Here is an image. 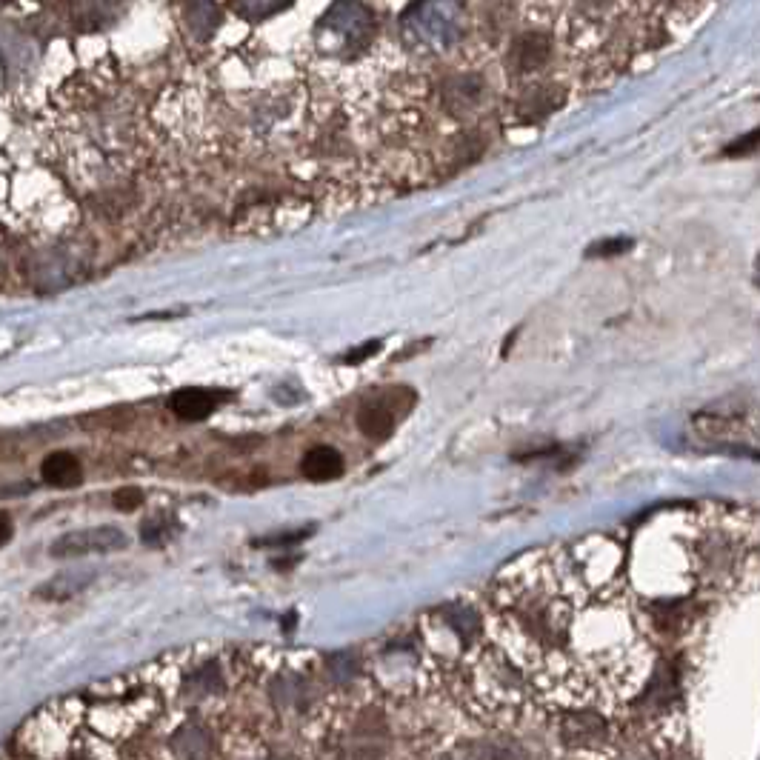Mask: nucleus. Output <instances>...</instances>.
Returning a JSON list of instances; mask_svg holds the SVG:
<instances>
[{"label": "nucleus", "instance_id": "nucleus-13", "mask_svg": "<svg viewBox=\"0 0 760 760\" xmlns=\"http://www.w3.org/2000/svg\"><path fill=\"white\" fill-rule=\"evenodd\" d=\"M760 149V129L758 132H752V135H746V138L735 140L732 146H726V152L723 155H729V158H740V155H752V152H758Z\"/></svg>", "mask_w": 760, "mask_h": 760}, {"label": "nucleus", "instance_id": "nucleus-2", "mask_svg": "<svg viewBox=\"0 0 760 760\" xmlns=\"http://www.w3.org/2000/svg\"><path fill=\"white\" fill-rule=\"evenodd\" d=\"M469 12L463 0H418L400 20L403 43L423 58H446L463 46Z\"/></svg>", "mask_w": 760, "mask_h": 760}, {"label": "nucleus", "instance_id": "nucleus-14", "mask_svg": "<svg viewBox=\"0 0 760 760\" xmlns=\"http://www.w3.org/2000/svg\"><path fill=\"white\" fill-rule=\"evenodd\" d=\"M378 349H380V343L378 340H372V343H366V346H358V349H352V355H346V358H343V363H360V360L372 358Z\"/></svg>", "mask_w": 760, "mask_h": 760}, {"label": "nucleus", "instance_id": "nucleus-3", "mask_svg": "<svg viewBox=\"0 0 760 760\" xmlns=\"http://www.w3.org/2000/svg\"><path fill=\"white\" fill-rule=\"evenodd\" d=\"M698 438L715 446H729L743 455L760 458V412L743 409V406H718L709 412H700L692 420Z\"/></svg>", "mask_w": 760, "mask_h": 760}, {"label": "nucleus", "instance_id": "nucleus-8", "mask_svg": "<svg viewBox=\"0 0 760 760\" xmlns=\"http://www.w3.org/2000/svg\"><path fill=\"white\" fill-rule=\"evenodd\" d=\"M40 478L46 480L49 486L69 489V486H78L80 480H83V466L69 452H52L40 463Z\"/></svg>", "mask_w": 760, "mask_h": 760}, {"label": "nucleus", "instance_id": "nucleus-1", "mask_svg": "<svg viewBox=\"0 0 760 760\" xmlns=\"http://www.w3.org/2000/svg\"><path fill=\"white\" fill-rule=\"evenodd\" d=\"M483 623L529 698L558 715L595 712L618 723L663 675L626 549L609 535L512 560L495 578Z\"/></svg>", "mask_w": 760, "mask_h": 760}, {"label": "nucleus", "instance_id": "nucleus-7", "mask_svg": "<svg viewBox=\"0 0 760 760\" xmlns=\"http://www.w3.org/2000/svg\"><path fill=\"white\" fill-rule=\"evenodd\" d=\"M169 406H172V412H175L178 418L203 420L218 409V398H215V392H209V389H195V386H189V389L175 392V395L169 398Z\"/></svg>", "mask_w": 760, "mask_h": 760}, {"label": "nucleus", "instance_id": "nucleus-5", "mask_svg": "<svg viewBox=\"0 0 760 760\" xmlns=\"http://www.w3.org/2000/svg\"><path fill=\"white\" fill-rule=\"evenodd\" d=\"M126 546V535L118 526H95L83 532H69L60 535L52 543V558H80V555H100V552H115Z\"/></svg>", "mask_w": 760, "mask_h": 760}, {"label": "nucleus", "instance_id": "nucleus-16", "mask_svg": "<svg viewBox=\"0 0 760 760\" xmlns=\"http://www.w3.org/2000/svg\"><path fill=\"white\" fill-rule=\"evenodd\" d=\"M246 3H249V6H252V9H255V6H258V3H263V6H266V9H269V3H272V6H275V3H280V0H246Z\"/></svg>", "mask_w": 760, "mask_h": 760}, {"label": "nucleus", "instance_id": "nucleus-4", "mask_svg": "<svg viewBox=\"0 0 760 760\" xmlns=\"http://www.w3.org/2000/svg\"><path fill=\"white\" fill-rule=\"evenodd\" d=\"M372 12L358 0H338L318 26V40L326 52L346 55L352 49L366 46L372 38Z\"/></svg>", "mask_w": 760, "mask_h": 760}, {"label": "nucleus", "instance_id": "nucleus-10", "mask_svg": "<svg viewBox=\"0 0 760 760\" xmlns=\"http://www.w3.org/2000/svg\"><path fill=\"white\" fill-rule=\"evenodd\" d=\"M178 535V520L172 518V515H152V518H146L140 523V540L146 543V546H160V543H166V540H172Z\"/></svg>", "mask_w": 760, "mask_h": 760}, {"label": "nucleus", "instance_id": "nucleus-12", "mask_svg": "<svg viewBox=\"0 0 760 760\" xmlns=\"http://www.w3.org/2000/svg\"><path fill=\"white\" fill-rule=\"evenodd\" d=\"M112 503H115V509H120V512H132V509H138L140 503H143V492L135 489V486H123V489L115 492Z\"/></svg>", "mask_w": 760, "mask_h": 760}, {"label": "nucleus", "instance_id": "nucleus-6", "mask_svg": "<svg viewBox=\"0 0 760 760\" xmlns=\"http://www.w3.org/2000/svg\"><path fill=\"white\" fill-rule=\"evenodd\" d=\"M303 475L315 483H326L343 475V455L335 446H312L300 460Z\"/></svg>", "mask_w": 760, "mask_h": 760}, {"label": "nucleus", "instance_id": "nucleus-9", "mask_svg": "<svg viewBox=\"0 0 760 760\" xmlns=\"http://www.w3.org/2000/svg\"><path fill=\"white\" fill-rule=\"evenodd\" d=\"M395 412L380 403V400H369L363 403L358 412V429L369 440H386L392 432H395Z\"/></svg>", "mask_w": 760, "mask_h": 760}, {"label": "nucleus", "instance_id": "nucleus-17", "mask_svg": "<svg viewBox=\"0 0 760 760\" xmlns=\"http://www.w3.org/2000/svg\"><path fill=\"white\" fill-rule=\"evenodd\" d=\"M755 280H758V286H760V258H758V263H755Z\"/></svg>", "mask_w": 760, "mask_h": 760}, {"label": "nucleus", "instance_id": "nucleus-11", "mask_svg": "<svg viewBox=\"0 0 760 760\" xmlns=\"http://www.w3.org/2000/svg\"><path fill=\"white\" fill-rule=\"evenodd\" d=\"M632 249V240L626 238H609V240H600L595 246H589L586 249V258H615V255H623V252H629Z\"/></svg>", "mask_w": 760, "mask_h": 760}, {"label": "nucleus", "instance_id": "nucleus-15", "mask_svg": "<svg viewBox=\"0 0 760 760\" xmlns=\"http://www.w3.org/2000/svg\"><path fill=\"white\" fill-rule=\"evenodd\" d=\"M12 540V518L6 512H0V546Z\"/></svg>", "mask_w": 760, "mask_h": 760}]
</instances>
